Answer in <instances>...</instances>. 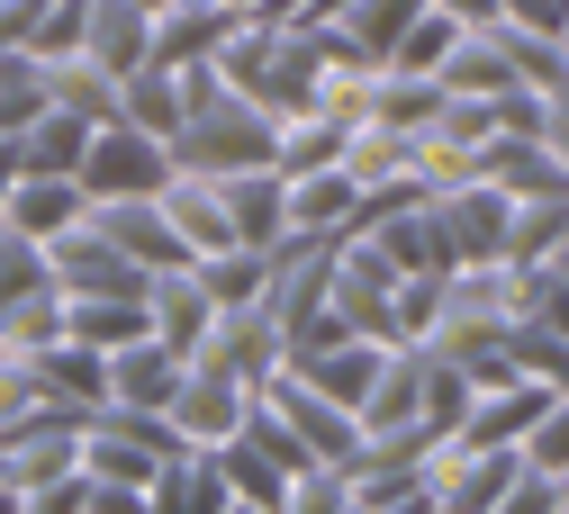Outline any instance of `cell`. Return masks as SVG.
Wrapping results in <instances>:
<instances>
[{
    "label": "cell",
    "mask_w": 569,
    "mask_h": 514,
    "mask_svg": "<svg viewBox=\"0 0 569 514\" xmlns=\"http://www.w3.org/2000/svg\"><path fill=\"white\" fill-rule=\"evenodd\" d=\"M290 514H352V470H326V478H299L290 496H280Z\"/></svg>",
    "instance_id": "obj_12"
},
{
    "label": "cell",
    "mask_w": 569,
    "mask_h": 514,
    "mask_svg": "<svg viewBox=\"0 0 569 514\" xmlns=\"http://www.w3.org/2000/svg\"><path fill=\"white\" fill-rule=\"evenodd\" d=\"M181 380H190V361H172L154 334H146V343H127V352H109V397H118L127 415L172 406V397H181Z\"/></svg>",
    "instance_id": "obj_2"
},
{
    "label": "cell",
    "mask_w": 569,
    "mask_h": 514,
    "mask_svg": "<svg viewBox=\"0 0 569 514\" xmlns=\"http://www.w3.org/2000/svg\"><path fill=\"white\" fill-rule=\"evenodd\" d=\"M82 46L100 54V72H109V82L146 72V10H136V0H91V19H82Z\"/></svg>",
    "instance_id": "obj_4"
},
{
    "label": "cell",
    "mask_w": 569,
    "mask_h": 514,
    "mask_svg": "<svg viewBox=\"0 0 569 514\" xmlns=\"http://www.w3.org/2000/svg\"><path fill=\"white\" fill-rule=\"evenodd\" d=\"M100 235H109V244H118L136 271H146V280H172V271L190 262V253H181V235L163 226V216H154L146 199H118V208L100 216Z\"/></svg>",
    "instance_id": "obj_3"
},
{
    "label": "cell",
    "mask_w": 569,
    "mask_h": 514,
    "mask_svg": "<svg viewBox=\"0 0 569 514\" xmlns=\"http://www.w3.org/2000/svg\"><path fill=\"white\" fill-rule=\"evenodd\" d=\"M525 470H542V478H560V487H569V406L533 424V443H525Z\"/></svg>",
    "instance_id": "obj_11"
},
{
    "label": "cell",
    "mask_w": 569,
    "mask_h": 514,
    "mask_svg": "<svg viewBox=\"0 0 569 514\" xmlns=\"http://www.w3.org/2000/svg\"><path fill=\"white\" fill-rule=\"evenodd\" d=\"M533 144H542V154H560V163H569V91H560V109L542 118V135H533Z\"/></svg>",
    "instance_id": "obj_15"
},
{
    "label": "cell",
    "mask_w": 569,
    "mask_h": 514,
    "mask_svg": "<svg viewBox=\"0 0 569 514\" xmlns=\"http://www.w3.org/2000/svg\"><path fill=\"white\" fill-rule=\"evenodd\" d=\"M497 10H516V28H569V0H497Z\"/></svg>",
    "instance_id": "obj_14"
},
{
    "label": "cell",
    "mask_w": 569,
    "mask_h": 514,
    "mask_svg": "<svg viewBox=\"0 0 569 514\" xmlns=\"http://www.w3.org/2000/svg\"><path fill=\"white\" fill-rule=\"evenodd\" d=\"M280 199H290V235H326V216L352 208V181H343V163H335L326 181H280Z\"/></svg>",
    "instance_id": "obj_8"
},
{
    "label": "cell",
    "mask_w": 569,
    "mask_h": 514,
    "mask_svg": "<svg viewBox=\"0 0 569 514\" xmlns=\"http://www.w3.org/2000/svg\"><path fill=\"white\" fill-rule=\"evenodd\" d=\"M452 37H461V28H452V19H425V28H416V37H407V54H398V63H407V72H435V63H443V46H452Z\"/></svg>",
    "instance_id": "obj_13"
},
{
    "label": "cell",
    "mask_w": 569,
    "mask_h": 514,
    "mask_svg": "<svg viewBox=\"0 0 569 514\" xmlns=\"http://www.w3.org/2000/svg\"><path fill=\"white\" fill-rule=\"evenodd\" d=\"M127 118H136V135L172 144L181 135V91L163 82V72H127Z\"/></svg>",
    "instance_id": "obj_9"
},
{
    "label": "cell",
    "mask_w": 569,
    "mask_h": 514,
    "mask_svg": "<svg viewBox=\"0 0 569 514\" xmlns=\"http://www.w3.org/2000/svg\"><path fill=\"white\" fill-rule=\"evenodd\" d=\"M163 199H172V235H181V253H236V226H227V199H218V190L163 181Z\"/></svg>",
    "instance_id": "obj_6"
},
{
    "label": "cell",
    "mask_w": 569,
    "mask_h": 514,
    "mask_svg": "<svg viewBox=\"0 0 569 514\" xmlns=\"http://www.w3.org/2000/svg\"><path fill=\"white\" fill-rule=\"evenodd\" d=\"M425 10V0H352V54H398L407 19Z\"/></svg>",
    "instance_id": "obj_10"
},
{
    "label": "cell",
    "mask_w": 569,
    "mask_h": 514,
    "mask_svg": "<svg viewBox=\"0 0 569 514\" xmlns=\"http://www.w3.org/2000/svg\"><path fill=\"white\" fill-rule=\"evenodd\" d=\"M73 216H82V181H19L10 235L19 244H54V235H73Z\"/></svg>",
    "instance_id": "obj_5"
},
{
    "label": "cell",
    "mask_w": 569,
    "mask_h": 514,
    "mask_svg": "<svg viewBox=\"0 0 569 514\" xmlns=\"http://www.w3.org/2000/svg\"><path fill=\"white\" fill-rule=\"evenodd\" d=\"M371 380H380V361L362 343H335L326 361H308V397H326V406H362Z\"/></svg>",
    "instance_id": "obj_7"
},
{
    "label": "cell",
    "mask_w": 569,
    "mask_h": 514,
    "mask_svg": "<svg viewBox=\"0 0 569 514\" xmlns=\"http://www.w3.org/2000/svg\"><path fill=\"white\" fill-rule=\"evenodd\" d=\"M73 181L82 190H109V199H154L172 181V154H163L154 135H136V127H109V135H91V154H82Z\"/></svg>",
    "instance_id": "obj_1"
}]
</instances>
